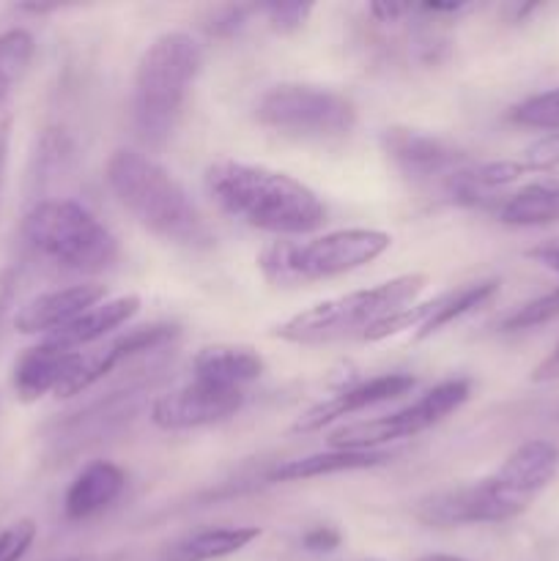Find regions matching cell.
Segmentation results:
<instances>
[{"label":"cell","instance_id":"4316f807","mask_svg":"<svg viewBox=\"0 0 559 561\" xmlns=\"http://www.w3.org/2000/svg\"><path fill=\"white\" fill-rule=\"evenodd\" d=\"M36 540V524L33 520H16L9 529L0 531V561H22Z\"/></svg>","mask_w":559,"mask_h":561},{"label":"cell","instance_id":"ba28073f","mask_svg":"<svg viewBox=\"0 0 559 561\" xmlns=\"http://www.w3.org/2000/svg\"><path fill=\"white\" fill-rule=\"evenodd\" d=\"M255 121L290 140L332 142L354 131L356 107L345 93L283 82L261 93L255 102Z\"/></svg>","mask_w":559,"mask_h":561},{"label":"cell","instance_id":"3957f363","mask_svg":"<svg viewBox=\"0 0 559 561\" xmlns=\"http://www.w3.org/2000/svg\"><path fill=\"white\" fill-rule=\"evenodd\" d=\"M104 181L132 219L157 239L195 252L214 247V233L206 217L197 211L173 173H168L151 157L121 148L107 159Z\"/></svg>","mask_w":559,"mask_h":561},{"label":"cell","instance_id":"9c48e42d","mask_svg":"<svg viewBox=\"0 0 559 561\" xmlns=\"http://www.w3.org/2000/svg\"><path fill=\"white\" fill-rule=\"evenodd\" d=\"M471 398L469 378H447L436 383L431 392L422 394L417 403L395 411V414L376 416V420L351 422V425L334 427L327 436L329 449H360V453H378L384 444L403 442V438L420 436L433 425L447 420Z\"/></svg>","mask_w":559,"mask_h":561},{"label":"cell","instance_id":"e575fe53","mask_svg":"<svg viewBox=\"0 0 559 561\" xmlns=\"http://www.w3.org/2000/svg\"><path fill=\"white\" fill-rule=\"evenodd\" d=\"M64 561H93L91 557H75V559H64Z\"/></svg>","mask_w":559,"mask_h":561},{"label":"cell","instance_id":"ac0fdd59","mask_svg":"<svg viewBox=\"0 0 559 561\" xmlns=\"http://www.w3.org/2000/svg\"><path fill=\"white\" fill-rule=\"evenodd\" d=\"M137 312H140V296L137 294H124V296H115V299H104L102 305L82 312L77 321H71L69 327H64L60 332L49 334L47 340L55 345H64V348L80 351L85 348V345L104 340L110 332L124 327V323H129Z\"/></svg>","mask_w":559,"mask_h":561},{"label":"cell","instance_id":"4dcf8cb0","mask_svg":"<svg viewBox=\"0 0 559 561\" xmlns=\"http://www.w3.org/2000/svg\"><path fill=\"white\" fill-rule=\"evenodd\" d=\"M532 381L535 383H551V381H559V343L554 345L551 354L546 356V359L540 362V365L532 370Z\"/></svg>","mask_w":559,"mask_h":561},{"label":"cell","instance_id":"9a60e30c","mask_svg":"<svg viewBox=\"0 0 559 561\" xmlns=\"http://www.w3.org/2000/svg\"><path fill=\"white\" fill-rule=\"evenodd\" d=\"M107 299V288L99 283L69 285V288L47 290L27 301L14 318V327L20 334H55L71 321L88 312L91 307L102 305Z\"/></svg>","mask_w":559,"mask_h":561},{"label":"cell","instance_id":"d6986e66","mask_svg":"<svg viewBox=\"0 0 559 561\" xmlns=\"http://www.w3.org/2000/svg\"><path fill=\"white\" fill-rule=\"evenodd\" d=\"M392 460V455L378 449V453H360V449H327V453L305 455V458L285 460L269 471L272 482H301L318 480V477L349 474V471L376 469Z\"/></svg>","mask_w":559,"mask_h":561},{"label":"cell","instance_id":"f546056e","mask_svg":"<svg viewBox=\"0 0 559 561\" xmlns=\"http://www.w3.org/2000/svg\"><path fill=\"white\" fill-rule=\"evenodd\" d=\"M526 257H532L537 266L548 268V272H554V274H559V236H557V239L540 241L537 247L526 250Z\"/></svg>","mask_w":559,"mask_h":561},{"label":"cell","instance_id":"44dd1931","mask_svg":"<svg viewBox=\"0 0 559 561\" xmlns=\"http://www.w3.org/2000/svg\"><path fill=\"white\" fill-rule=\"evenodd\" d=\"M261 537L258 526H223V529H203L186 537L170 551L168 561H217L244 551Z\"/></svg>","mask_w":559,"mask_h":561},{"label":"cell","instance_id":"277c9868","mask_svg":"<svg viewBox=\"0 0 559 561\" xmlns=\"http://www.w3.org/2000/svg\"><path fill=\"white\" fill-rule=\"evenodd\" d=\"M203 66V49L190 33L170 31L140 55L132 91V124L148 146L170 140Z\"/></svg>","mask_w":559,"mask_h":561},{"label":"cell","instance_id":"8fae6325","mask_svg":"<svg viewBox=\"0 0 559 561\" xmlns=\"http://www.w3.org/2000/svg\"><path fill=\"white\" fill-rule=\"evenodd\" d=\"M244 405V392L241 389L217 387L192 378L184 387L162 394L151 405V422L159 431H197V427L219 425L239 414Z\"/></svg>","mask_w":559,"mask_h":561},{"label":"cell","instance_id":"1f68e13d","mask_svg":"<svg viewBox=\"0 0 559 561\" xmlns=\"http://www.w3.org/2000/svg\"><path fill=\"white\" fill-rule=\"evenodd\" d=\"M367 11H370L378 22H398L400 16L411 14L414 9H411V5H403V3H373Z\"/></svg>","mask_w":559,"mask_h":561},{"label":"cell","instance_id":"7402d4cb","mask_svg":"<svg viewBox=\"0 0 559 561\" xmlns=\"http://www.w3.org/2000/svg\"><path fill=\"white\" fill-rule=\"evenodd\" d=\"M499 294V279H480V283H469L458 290H447V294L438 296V307L433 312L431 321L417 332V340H427L436 332H442L449 323L460 321L469 312L480 310L482 305L493 299Z\"/></svg>","mask_w":559,"mask_h":561},{"label":"cell","instance_id":"603a6c76","mask_svg":"<svg viewBox=\"0 0 559 561\" xmlns=\"http://www.w3.org/2000/svg\"><path fill=\"white\" fill-rule=\"evenodd\" d=\"M510 121L526 129L559 131V88L535 93L510 110Z\"/></svg>","mask_w":559,"mask_h":561},{"label":"cell","instance_id":"f1b7e54d","mask_svg":"<svg viewBox=\"0 0 559 561\" xmlns=\"http://www.w3.org/2000/svg\"><path fill=\"white\" fill-rule=\"evenodd\" d=\"M247 11L250 9H244V5H228V9H219L217 14H214L212 25H208V33H214V36H230V33H236L241 25H244Z\"/></svg>","mask_w":559,"mask_h":561},{"label":"cell","instance_id":"5b68a950","mask_svg":"<svg viewBox=\"0 0 559 561\" xmlns=\"http://www.w3.org/2000/svg\"><path fill=\"white\" fill-rule=\"evenodd\" d=\"M425 274H400L373 288L351 290L334 299L318 301L274 327V337L294 345H323L349 337H365L376 323L414 305L425 288Z\"/></svg>","mask_w":559,"mask_h":561},{"label":"cell","instance_id":"cb8c5ba5","mask_svg":"<svg viewBox=\"0 0 559 561\" xmlns=\"http://www.w3.org/2000/svg\"><path fill=\"white\" fill-rule=\"evenodd\" d=\"M559 318V288H554L551 294L537 296V299L526 301L518 310L510 312L502 321L504 332H521V329H535L543 327V323Z\"/></svg>","mask_w":559,"mask_h":561},{"label":"cell","instance_id":"4fadbf2b","mask_svg":"<svg viewBox=\"0 0 559 561\" xmlns=\"http://www.w3.org/2000/svg\"><path fill=\"white\" fill-rule=\"evenodd\" d=\"M417 387V378L409 373H384V376H373L367 381L354 383V387L343 389V392L332 394L323 403L307 409L299 420L294 422L290 431L294 433H318L332 422L343 420V416L360 414V411L373 409V405L389 403V400L409 394Z\"/></svg>","mask_w":559,"mask_h":561},{"label":"cell","instance_id":"5bb4252c","mask_svg":"<svg viewBox=\"0 0 559 561\" xmlns=\"http://www.w3.org/2000/svg\"><path fill=\"white\" fill-rule=\"evenodd\" d=\"M80 362L82 351H71L44 340V343L33 345L16 356L14 370H11L14 394L22 403H36L44 394L58 398L66 383L71 381V376L80 370Z\"/></svg>","mask_w":559,"mask_h":561},{"label":"cell","instance_id":"7a4b0ae2","mask_svg":"<svg viewBox=\"0 0 559 561\" xmlns=\"http://www.w3.org/2000/svg\"><path fill=\"white\" fill-rule=\"evenodd\" d=\"M206 190L241 225L272 236H307L327 222L321 197L283 170L217 159L206 168Z\"/></svg>","mask_w":559,"mask_h":561},{"label":"cell","instance_id":"52a82bcc","mask_svg":"<svg viewBox=\"0 0 559 561\" xmlns=\"http://www.w3.org/2000/svg\"><path fill=\"white\" fill-rule=\"evenodd\" d=\"M22 236L33 252L55 266L99 274L118 261V239L75 201H42L27 211Z\"/></svg>","mask_w":559,"mask_h":561},{"label":"cell","instance_id":"30bf717a","mask_svg":"<svg viewBox=\"0 0 559 561\" xmlns=\"http://www.w3.org/2000/svg\"><path fill=\"white\" fill-rule=\"evenodd\" d=\"M146 392V383L118 389V392H110L107 398L85 405L77 414H69L66 420L55 422L53 433H49V447H53V453L58 458H71L80 449L93 447V444L113 436L115 431H121L132 420V414H137Z\"/></svg>","mask_w":559,"mask_h":561},{"label":"cell","instance_id":"836d02e7","mask_svg":"<svg viewBox=\"0 0 559 561\" xmlns=\"http://www.w3.org/2000/svg\"><path fill=\"white\" fill-rule=\"evenodd\" d=\"M417 561H469L464 557H453V553H427V557L417 559Z\"/></svg>","mask_w":559,"mask_h":561},{"label":"cell","instance_id":"d4e9b609","mask_svg":"<svg viewBox=\"0 0 559 561\" xmlns=\"http://www.w3.org/2000/svg\"><path fill=\"white\" fill-rule=\"evenodd\" d=\"M312 9H316V5L299 3V0H290V3H263V5H258V11H261V14H266L269 25H272V31H277V33L299 31V27L305 25L307 20H310Z\"/></svg>","mask_w":559,"mask_h":561},{"label":"cell","instance_id":"484cf974","mask_svg":"<svg viewBox=\"0 0 559 561\" xmlns=\"http://www.w3.org/2000/svg\"><path fill=\"white\" fill-rule=\"evenodd\" d=\"M521 164L526 168V173H548V170L559 168V131H548L540 140L532 142L524 151Z\"/></svg>","mask_w":559,"mask_h":561},{"label":"cell","instance_id":"2e32d148","mask_svg":"<svg viewBox=\"0 0 559 561\" xmlns=\"http://www.w3.org/2000/svg\"><path fill=\"white\" fill-rule=\"evenodd\" d=\"M126 471L110 460H91L77 471L64 496V515L71 524L96 518L124 493Z\"/></svg>","mask_w":559,"mask_h":561},{"label":"cell","instance_id":"d6a6232c","mask_svg":"<svg viewBox=\"0 0 559 561\" xmlns=\"http://www.w3.org/2000/svg\"><path fill=\"white\" fill-rule=\"evenodd\" d=\"M9 115H0V186H3V173H5V153H9Z\"/></svg>","mask_w":559,"mask_h":561},{"label":"cell","instance_id":"6da1fadb","mask_svg":"<svg viewBox=\"0 0 559 561\" xmlns=\"http://www.w3.org/2000/svg\"><path fill=\"white\" fill-rule=\"evenodd\" d=\"M559 469L554 444L532 438L515 447L504 463L486 480L471 485L447 488L417 502L414 518L436 529L471 524H504L532 507L537 496L551 485Z\"/></svg>","mask_w":559,"mask_h":561},{"label":"cell","instance_id":"83f0119b","mask_svg":"<svg viewBox=\"0 0 559 561\" xmlns=\"http://www.w3.org/2000/svg\"><path fill=\"white\" fill-rule=\"evenodd\" d=\"M340 542H343V535H340L334 526H312V529L305 531V537H301V546L310 553H332L338 551Z\"/></svg>","mask_w":559,"mask_h":561},{"label":"cell","instance_id":"8992f818","mask_svg":"<svg viewBox=\"0 0 559 561\" xmlns=\"http://www.w3.org/2000/svg\"><path fill=\"white\" fill-rule=\"evenodd\" d=\"M392 247V236L373 228L332 230L307 241H272L258 255L263 277L274 285H305L356 272Z\"/></svg>","mask_w":559,"mask_h":561},{"label":"cell","instance_id":"e0dca14e","mask_svg":"<svg viewBox=\"0 0 559 561\" xmlns=\"http://www.w3.org/2000/svg\"><path fill=\"white\" fill-rule=\"evenodd\" d=\"M263 370H266V362L250 345H206L192 359V373L197 381L228 389H244L247 383L258 381Z\"/></svg>","mask_w":559,"mask_h":561},{"label":"cell","instance_id":"ffe728a7","mask_svg":"<svg viewBox=\"0 0 559 561\" xmlns=\"http://www.w3.org/2000/svg\"><path fill=\"white\" fill-rule=\"evenodd\" d=\"M497 219L510 228H543L559 222V179L535 181L497 206Z\"/></svg>","mask_w":559,"mask_h":561},{"label":"cell","instance_id":"7c38bea8","mask_svg":"<svg viewBox=\"0 0 559 561\" xmlns=\"http://www.w3.org/2000/svg\"><path fill=\"white\" fill-rule=\"evenodd\" d=\"M381 148L389 162L414 181L444 179V184H447L455 173H460L469 164V159L458 146L436 135L409 129V126H387L381 131Z\"/></svg>","mask_w":559,"mask_h":561}]
</instances>
